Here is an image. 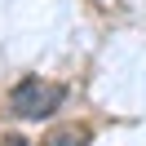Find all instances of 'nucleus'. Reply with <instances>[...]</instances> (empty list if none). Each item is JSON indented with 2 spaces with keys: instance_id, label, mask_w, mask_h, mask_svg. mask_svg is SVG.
<instances>
[{
  "instance_id": "2",
  "label": "nucleus",
  "mask_w": 146,
  "mask_h": 146,
  "mask_svg": "<svg viewBox=\"0 0 146 146\" xmlns=\"http://www.w3.org/2000/svg\"><path fill=\"white\" fill-rule=\"evenodd\" d=\"M84 142H89V133H84V128H62V133H53L44 146H84Z\"/></svg>"
},
{
  "instance_id": "1",
  "label": "nucleus",
  "mask_w": 146,
  "mask_h": 146,
  "mask_svg": "<svg viewBox=\"0 0 146 146\" xmlns=\"http://www.w3.org/2000/svg\"><path fill=\"white\" fill-rule=\"evenodd\" d=\"M62 102H66V84L40 80V75H22L9 93V111L18 119H49L53 111H62Z\"/></svg>"
}]
</instances>
